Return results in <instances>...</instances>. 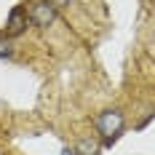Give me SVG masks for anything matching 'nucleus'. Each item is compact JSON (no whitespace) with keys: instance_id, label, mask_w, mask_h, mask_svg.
Returning a JSON list of instances; mask_svg holds the SVG:
<instances>
[{"instance_id":"nucleus-3","label":"nucleus","mask_w":155,"mask_h":155,"mask_svg":"<svg viewBox=\"0 0 155 155\" xmlns=\"http://www.w3.org/2000/svg\"><path fill=\"white\" fill-rule=\"evenodd\" d=\"M30 24H32L30 11H27V8H21V5H16L14 11L8 14V21H5V35H8V38H16V35L27 32V27H30Z\"/></svg>"},{"instance_id":"nucleus-7","label":"nucleus","mask_w":155,"mask_h":155,"mask_svg":"<svg viewBox=\"0 0 155 155\" xmlns=\"http://www.w3.org/2000/svg\"><path fill=\"white\" fill-rule=\"evenodd\" d=\"M62 155H78V153H75V147H64Z\"/></svg>"},{"instance_id":"nucleus-5","label":"nucleus","mask_w":155,"mask_h":155,"mask_svg":"<svg viewBox=\"0 0 155 155\" xmlns=\"http://www.w3.org/2000/svg\"><path fill=\"white\" fill-rule=\"evenodd\" d=\"M11 40H3V38H0V56H8V54H11Z\"/></svg>"},{"instance_id":"nucleus-1","label":"nucleus","mask_w":155,"mask_h":155,"mask_svg":"<svg viewBox=\"0 0 155 155\" xmlns=\"http://www.w3.org/2000/svg\"><path fill=\"white\" fill-rule=\"evenodd\" d=\"M94 126H96V131H99L102 139H107V137H120V131H123V126H126V115L118 107L102 110V112L96 115Z\"/></svg>"},{"instance_id":"nucleus-4","label":"nucleus","mask_w":155,"mask_h":155,"mask_svg":"<svg viewBox=\"0 0 155 155\" xmlns=\"http://www.w3.org/2000/svg\"><path fill=\"white\" fill-rule=\"evenodd\" d=\"M75 153L78 155H99V142L80 139V142H78V147H75Z\"/></svg>"},{"instance_id":"nucleus-6","label":"nucleus","mask_w":155,"mask_h":155,"mask_svg":"<svg viewBox=\"0 0 155 155\" xmlns=\"http://www.w3.org/2000/svg\"><path fill=\"white\" fill-rule=\"evenodd\" d=\"M51 3H54L56 8H72V5H75V0H51Z\"/></svg>"},{"instance_id":"nucleus-2","label":"nucleus","mask_w":155,"mask_h":155,"mask_svg":"<svg viewBox=\"0 0 155 155\" xmlns=\"http://www.w3.org/2000/svg\"><path fill=\"white\" fill-rule=\"evenodd\" d=\"M56 11H59V8H56L51 0H32V3H30V19H32V24L40 27V30L54 27Z\"/></svg>"}]
</instances>
